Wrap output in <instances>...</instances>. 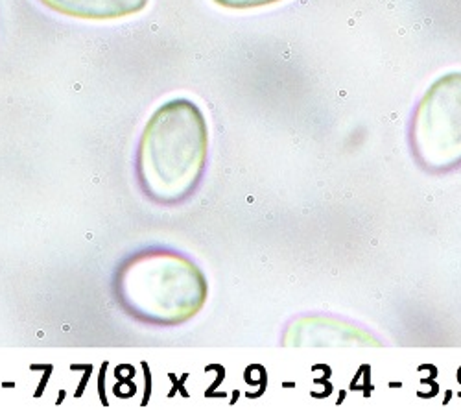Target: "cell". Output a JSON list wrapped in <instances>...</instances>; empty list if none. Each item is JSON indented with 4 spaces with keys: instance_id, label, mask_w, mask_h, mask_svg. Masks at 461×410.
<instances>
[{
    "instance_id": "cell-1",
    "label": "cell",
    "mask_w": 461,
    "mask_h": 410,
    "mask_svg": "<svg viewBox=\"0 0 461 410\" xmlns=\"http://www.w3.org/2000/svg\"><path fill=\"white\" fill-rule=\"evenodd\" d=\"M209 159V126L188 98L161 104L142 128L135 176L146 198L165 207L186 202L200 187Z\"/></svg>"
},
{
    "instance_id": "cell-5",
    "label": "cell",
    "mask_w": 461,
    "mask_h": 410,
    "mask_svg": "<svg viewBox=\"0 0 461 410\" xmlns=\"http://www.w3.org/2000/svg\"><path fill=\"white\" fill-rule=\"evenodd\" d=\"M65 17L84 21H114L137 15L148 8L149 0H40Z\"/></svg>"
},
{
    "instance_id": "cell-3",
    "label": "cell",
    "mask_w": 461,
    "mask_h": 410,
    "mask_svg": "<svg viewBox=\"0 0 461 410\" xmlns=\"http://www.w3.org/2000/svg\"><path fill=\"white\" fill-rule=\"evenodd\" d=\"M410 148L425 172L461 169V70L443 74L420 96L410 124Z\"/></svg>"
},
{
    "instance_id": "cell-6",
    "label": "cell",
    "mask_w": 461,
    "mask_h": 410,
    "mask_svg": "<svg viewBox=\"0 0 461 410\" xmlns=\"http://www.w3.org/2000/svg\"><path fill=\"white\" fill-rule=\"evenodd\" d=\"M212 3L227 10H255L285 3V0H212Z\"/></svg>"
},
{
    "instance_id": "cell-2",
    "label": "cell",
    "mask_w": 461,
    "mask_h": 410,
    "mask_svg": "<svg viewBox=\"0 0 461 410\" xmlns=\"http://www.w3.org/2000/svg\"><path fill=\"white\" fill-rule=\"evenodd\" d=\"M113 294L130 318L151 327H177L202 313L209 283L188 255L146 248L128 255L114 270Z\"/></svg>"
},
{
    "instance_id": "cell-4",
    "label": "cell",
    "mask_w": 461,
    "mask_h": 410,
    "mask_svg": "<svg viewBox=\"0 0 461 410\" xmlns=\"http://www.w3.org/2000/svg\"><path fill=\"white\" fill-rule=\"evenodd\" d=\"M285 346H380L378 339L351 322L332 316H301L285 334Z\"/></svg>"
}]
</instances>
